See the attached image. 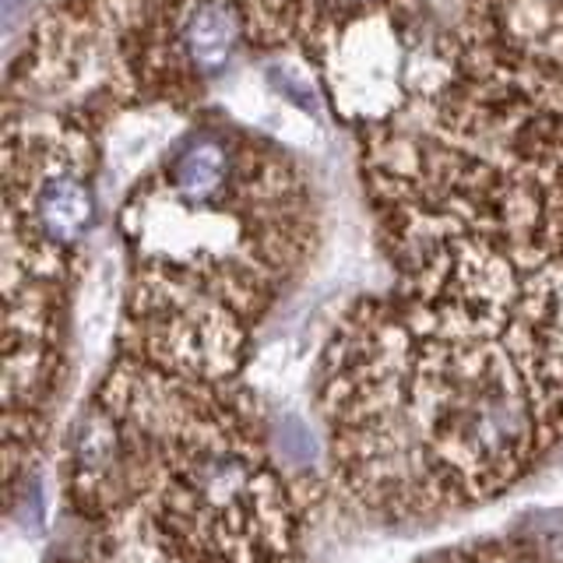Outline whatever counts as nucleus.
I'll return each instance as SVG.
<instances>
[{"instance_id":"3","label":"nucleus","mask_w":563,"mask_h":563,"mask_svg":"<svg viewBox=\"0 0 563 563\" xmlns=\"http://www.w3.org/2000/svg\"><path fill=\"white\" fill-rule=\"evenodd\" d=\"M236 180L233 148L219 134H198L180 145L169 158V194L176 205L216 211Z\"/></svg>"},{"instance_id":"1","label":"nucleus","mask_w":563,"mask_h":563,"mask_svg":"<svg viewBox=\"0 0 563 563\" xmlns=\"http://www.w3.org/2000/svg\"><path fill=\"white\" fill-rule=\"evenodd\" d=\"M334 81H339L345 110L384 113L395 102V81H398L395 35L377 22L352 32L342 46Z\"/></svg>"},{"instance_id":"2","label":"nucleus","mask_w":563,"mask_h":563,"mask_svg":"<svg viewBox=\"0 0 563 563\" xmlns=\"http://www.w3.org/2000/svg\"><path fill=\"white\" fill-rule=\"evenodd\" d=\"M173 40L194 75H222L246 43L243 11L236 0H187L173 22Z\"/></svg>"},{"instance_id":"4","label":"nucleus","mask_w":563,"mask_h":563,"mask_svg":"<svg viewBox=\"0 0 563 563\" xmlns=\"http://www.w3.org/2000/svg\"><path fill=\"white\" fill-rule=\"evenodd\" d=\"M180 131V120H173L166 110H145L134 117H123L117 131L110 134V169L120 176H131L137 166H145L148 158L173 141Z\"/></svg>"}]
</instances>
